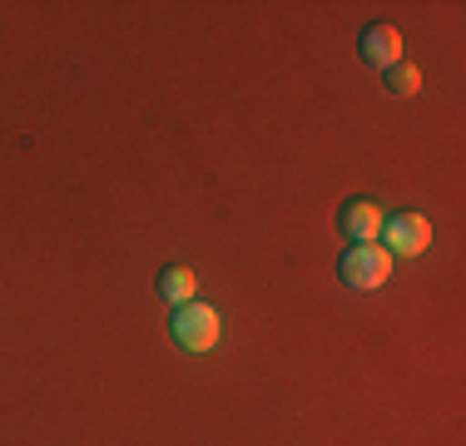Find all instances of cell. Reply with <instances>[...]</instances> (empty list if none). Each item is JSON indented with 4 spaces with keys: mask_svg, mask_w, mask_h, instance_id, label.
I'll return each instance as SVG.
<instances>
[{
    "mask_svg": "<svg viewBox=\"0 0 466 446\" xmlns=\"http://www.w3.org/2000/svg\"><path fill=\"white\" fill-rule=\"evenodd\" d=\"M392 263L397 258L382 248V243H352V248H342V258H338V278L348 288H358V293H372V288L387 283Z\"/></svg>",
    "mask_w": 466,
    "mask_h": 446,
    "instance_id": "obj_2",
    "label": "cell"
},
{
    "mask_svg": "<svg viewBox=\"0 0 466 446\" xmlns=\"http://www.w3.org/2000/svg\"><path fill=\"white\" fill-rule=\"evenodd\" d=\"M169 332H174V342H179L184 352H214L218 348V338H224V322H218V312L208 308V303H184V308H174V318H169Z\"/></svg>",
    "mask_w": 466,
    "mask_h": 446,
    "instance_id": "obj_1",
    "label": "cell"
},
{
    "mask_svg": "<svg viewBox=\"0 0 466 446\" xmlns=\"http://www.w3.org/2000/svg\"><path fill=\"white\" fill-rule=\"evenodd\" d=\"M382 223H387V208L377 198H348L338 214V228L348 243H377L382 238Z\"/></svg>",
    "mask_w": 466,
    "mask_h": 446,
    "instance_id": "obj_4",
    "label": "cell"
},
{
    "mask_svg": "<svg viewBox=\"0 0 466 446\" xmlns=\"http://www.w3.org/2000/svg\"><path fill=\"white\" fill-rule=\"evenodd\" d=\"M362 60L377 65V70H392V65H402V30L397 25H368L358 40Z\"/></svg>",
    "mask_w": 466,
    "mask_h": 446,
    "instance_id": "obj_5",
    "label": "cell"
},
{
    "mask_svg": "<svg viewBox=\"0 0 466 446\" xmlns=\"http://www.w3.org/2000/svg\"><path fill=\"white\" fill-rule=\"evenodd\" d=\"M382 243L392 258H417V253H427V243H431V223L421 218V214H412V208H402V214H392L382 223Z\"/></svg>",
    "mask_w": 466,
    "mask_h": 446,
    "instance_id": "obj_3",
    "label": "cell"
},
{
    "mask_svg": "<svg viewBox=\"0 0 466 446\" xmlns=\"http://www.w3.org/2000/svg\"><path fill=\"white\" fill-rule=\"evenodd\" d=\"M159 298H164V303H174V308L194 303V298H198V278H194V268H184V263L164 268V273H159Z\"/></svg>",
    "mask_w": 466,
    "mask_h": 446,
    "instance_id": "obj_6",
    "label": "cell"
},
{
    "mask_svg": "<svg viewBox=\"0 0 466 446\" xmlns=\"http://www.w3.org/2000/svg\"><path fill=\"white\" fill-rule=\"evenodd\" d=\"M387 89H392V95H417V89H421V70H417V65H392V70H387Z\"/></svg>",
    "mask_w": 466,
    "mask_h": 446,
    "instance_id": "obj_7",
    "label": "cell"
}]
</instances>
